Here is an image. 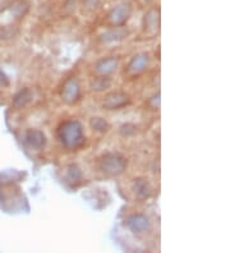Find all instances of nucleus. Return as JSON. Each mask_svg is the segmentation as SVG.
Instances as JSON below:
<instances>
[{"instance_id": "nucleus-15", "label": "nucleus", "mask_w": 230, "mask_h": 253, "mask_svg": "<svg viewBox=\"0 0 230 253\" xmlns=\"http://www.w3.org/2000/svg\"><path fill=\"white\" fill-rule=\"evenodd\" d=\"M91 90L92 91H105L107 90L109 87L111 86V80L107 76H100V77L95 78V80L91 81Z\"/></svg>"}, {"instance_id": "nucleus-12", "label": "nucleus", "mask_w": 230, "mask_h": 253, "mask_svg": "<svg viewBox=\"0 0 230 253\" xmlns=\"http://www.w3.org/2000/svg\"><path fill=\"white\" fill-rule=\"evenodd\" d=\"M133 192H135L136 197L138 200H147L151 195H152V187L148 183L147 179L144 178H138L133 183Z\"/></svg>"}, {"instance_id": "nucleus-19", "label": "nucleus", "mask_w": 230, "mask_h": 253, "mask_svg": "<svg viewBox=\"0 0 230 253\" xmlns=\"http://www.w3.org/2000/svg\"><path fill=\"white\" fill-rule=\"evenodd\" d=\"M120 132H122L123 136H131V134L136 132V126H132V124H126V126H122Z\"/></svg>"}, {"instance_id": "nucleus-8", "label": "nucleus", "mask_w": 230, "mask_h": 253, "mask_svg": "<svg viewBox=\"0 0 230 253\" xmlns=\"http://www.w3.org/2000/svg\"><path fill=\"white\" fill-rule=\"evenodd\" d=\"M128 35V30L124 26H114V27L106 30L102 35H100V41L102 43L119 42V41L127 39Z\"/></svg>"}, {"instance_id": "nucleus-3", "label": "nucleus", "mask_w": 230, "mask_h": 253, "mask_svg": "<svg viewBox=\"0 0 230 253\" xmlns=\"http://www.w3.org/2000/svg\"><path fill=\"white\" fill-rule=\"evenodd\" d=\"M81 97V84L78 82L76 77L68 78L67 81L63 84V88H61V100L68 104V105H72L74 102H77Z\"/></svg>"}, {"instance_id": "nucleus-21", "label": "nucleus", "mask_w": 230, "mask_h": 253, "mask_svg": "<svg viewBox=\"0 0 230 253\" xmlns=\"http://www.w3.org/2000/svg\"><path fill=\"white\" fill-rule=\"evenodd\" d=\"M153 1H156V0H144V3H147V4L153 3Z\"/></svg>"}, {"instance_id": "nucleus-14", "label": "nucleus", "mask_w": 230, "mask_h": 253, "mask_svg": "<svg viewBox=\"0 0 230 253\" xmlns=\"http://www.w3.org/2000/svg\"><path fill=\"white\" fill-rule=\"evenodd\" d=\"M32 91L28 90V88H25V90L19 91L17 95L14 96V100H13V105L15 108H25L27 104H30L32 101Z\"/></svg>"}, {"instance_id": "nucleus-20", "label": "nucleus", "mask_w": 230, "mask_h": 253, "mask_svg": "<svg viewBox=\"0 0 230 253\" xmlns=\"http://www.w3.org/2000/svg\"><path fill=\"white\" fill-rule=\"evenodd\" d=\"M0 84H8V78L1 71H0Z\"/></svg>"}, {"instance_id": "nucleus-2", "label": "nucleus", "mask_w": 230, "mask_h": 253, "mask_svg": "<svg viewBox=\"0 0 230 253\" xmlns=\"http://www.w3.org/2000/svg\"><path fill=\"white\" fill-rule=\"evenodd\" d=\"M98 168L106 175H120L127 169V159L117 152H107L98 160Z\"/></svg>"}, {"instance_id": "nucleus-17", "label": "nucleus", "mask_w": 230, "mask_h": 253, "mask_svg": "<svg viewBox=\"0 0 230 253\" xmlns=\"http://www.w3.org/2000/svg\"><path fill=\"white\" fill-rule=\"evenodd\" d=\"M90 126H91L92 129L96 130V132L105 133L109 130V123L105 121L104 118H100V117L92 118L91 121H90Z\"/></svg>"}, {"instance_id": "nucleus-16", "label": "nucleus", "mask_w": 230, "mask_h": 253, "mask_svg": "<svg viewBox=\"0 0 230 253\" xmlns=\"http://www.w3.org/2000/svg\"><path fill=\"white\" fill-rule=\"evenodd\" d=\"M30 9V4L26 1V0H18L15 1L12 6V12L17 18H22L23 16H26V13Z\"/></svg>"}, {"instance_id": "nucleus-10", "label": "nucleus", "mask_w": 230, "mask_h": 253, "mask_svg": "<svg viewBox=\"0 0 230 253\" xmlns=\"http://www.w3.org/2000/svg\"><path fill=\"white\" fill-rule=\"evenodd\" d=\"M148 64H150V56H148V54L139 53L131 59V62H129L128 67H127V71L132 74H138L147 68Z\"/></svg>"}, {"instance_id": "nucleus-9", "label": "nucleus", "mask_w": 230, "mask_h": 253, "mask_svg": "<svg viewBox=\"0 0 230 253\" xmlns=\"http://www.w3.org/2000/svg\"><path fill=\"white\" fill-rule=\"evenodd\" d=\"M118 64H119V59L117 56H107L97 60L95 64V71L100 76H109L117 71Z\"/></svg>"}, {"instance_id": "nucleus-5", "label": "nucleus", "mask_w": 230, "mask_h": 253, "mask_svg": "<svg viewBox=\"0 0 230 253\" xmlns=\"http://www.w3.org/2000/svg\"><path fill=\"white\" fill-rule=\"evenodd\" d=\"M126 225L136 234H143L151 228V221L143 213H135L127 217Z\"/></svg>"}, {"instance_id": "nucleus-18", "label": "nucleus", "mask_w": 230, "mask_h": 253, "mask_svg": "<svg viewBox=\"0 0 230 253\" xmlns=\"http://www.w3.org/2000/svg\"><path fill=\"white\" fill-rule=\"evenodd\" d=\"M81 3H82L83 8L86 10H95L97 9L100 3H101V0H81Z\"/></svg>"}, {"instance_id": "nucleus-13", "label": "nucleus", "mask_w": 230, "mask_h": 253, "mask_svg": "<svg viewBox=\"0 0 230 253\" xmlns=\"http://www.w3.org/2000/svg\"><path fill=\"white\" fill-rule=\"evenodd\" d=\"M81 180H82V170L76 164H71L65 171V182L72 187H76L80 184Z\"/></svg>"}, {"instance_id": "nucleus-4", "label": "nucleus", "mask_w": 230, "mask_h": 253, "mask_svg": "<svg viewBox=\"0 0 230 253\" xmlns=\"http://www.w3.org/2000/svg\"><path fill=\"white\" fill-rule=\"evenodd\" d=\"M131 16H132V5L129 3H122L114 6L109 13L107 19L110 22V25L123 26Z\"/></svg>"}, {"instance_id": "nucleus-11", "label": "nucleus", "mask_w": 230, "mask_h": 253, "mask_svg": "<svg viewBox=\"0 0 230 253\" xmlns=\"http://www.w3.org/2000/svg\"><path fill=\"white\" fill-rule=\"evenodd\" d=\"M25 142L34 150H41L46 145V137L41 130L28 129L25 133Z\"/></svg>"}, {"instance_id": "nucleus-7", "label": "nucleus", "mask_w": 230, "mask_h": 253, "mask_svg": "<svg viewBox=\"0 0 230 253\" xmlns=\"http://www.w3.org/2000/svg\"><path fill=\"white\" fill-rule=\"evenodd\" d=\"M160 26V9L151 8L143 16V31L147 35H155Z\"/></svg>"}, {"instance_id": "nucleus-1", "label": "nucleus", "mask_w": 230, "mask_h": 253, "mask_svg": "<svg viewBox=\"0 0 230 253\" xmlns=\"http://www.w3.org/2000/svg\"><path fill=\"white\" fill-rule=\"evenodd\" d=\"M56 134L61 145L68 150H77L85 143L82 123L76 119L63 122L58 126Z\"/></svg>"}, {"instance_id": "nucleus-6", "label": "nucleus", "mask_w": 230, "mask_h": 253, "mask_svg": "<svg viewBox=\"0 0 230 253\" xmlns=\"http://www.w3.org/2000/svg\"><path fill=\"white\" fill-rule=\"evenodd\" d=\"M129 101H131V99H129L128 93L117 91V92H111L105 96L102 105L107 110H118V109L128 105Z\"/></svg>"}]
</instances>
